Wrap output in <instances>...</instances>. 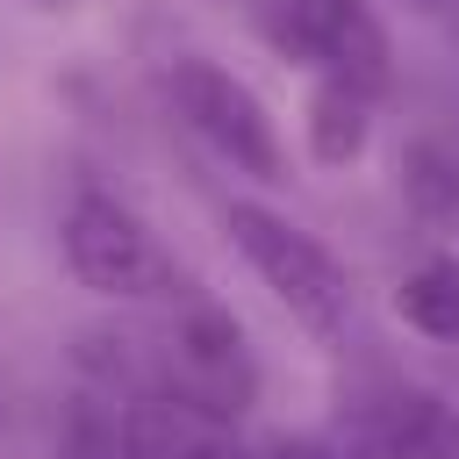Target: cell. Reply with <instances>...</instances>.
<instances>
[{"label": "cell", "instance_id": "6da1fadb", "mask_svg": "<svg viewBox=\"0 0 459 459\" xmlns=\"http://www.w3.org/2000/svg\"><path fill=\"white\" fill-rule=\"evenodd\" d=\"M57 251L65 273L100 294V301H129V308H172L194 294L186 265L172 258V244L108 186H79L57 215Z\"/></svg>", "mask_w": 459, "mask_h": 459}, {"label": "cell", "instance_id": "7a4b0ae2", "mask_svg": "<svg viewBox=\"0 0 459 459\" xmlns=\"http://www.w3.org/2000/svg\"><path fill=\"white\" fill-rule=\"evenodd\" d=\"M222 237L251 265V280L287 308V323H301L316 344H337L351 330V273L337 265V251L316 230H301L294 215H280L265 201H230Z\"/></svg>", "mask_w": 459, "mask_h": 459}, {"label": "cell", "instance_id": "3957f363", "mask_svg": "<svg viewBox=\"0 0 459 459\" xmlns=\"http://www.w3.org/2000/svg\"><path fill=\"white\" fill-rule=\"evenodd\" d=\"M165 100H172V115H179L230 172H244V179H258V186H280V179H287V143H280V129H273V115H265L258 86L237 79L230 65H215V57H201V50H179V57L165 65Z\"/></svg>", "mask_w": 459, "mask_h": 459}, {"label": "cell", "instance_id": "277c9868", "mask_svg": "<svg viewBox=\"0 0 459 459\" xmlns=\"http://www.w3.org/2000/svg\"><path fill=\"white\" fill-rule=\"evenodd\" d=\"M151 380L186 394V402H201V409H215V416H230V423L258 402V359L244 344V323L208 294L172 301L158 359H151Z\"/></svg>", "mask_w": 459, "mask_h": 459}, {"label": "cell", "instance_id": "5b68a950", "mask_svg": "<svg viewBox=\"0 0 459 459\" xmlns=\"http://www.w3.org/2000/svg\"><path fill=\"white\" fill-rule=\"evenodd\" d=\"M273 43L316 79H344L366 100L394 86V43L373 0H273Z\"/></svg>", "mask_w": 459, "mask_h": 459}, {"label": "cell", "instance_id": "8992f818", "mask_svg": "<svg viewBox=\"0 0 459 459\" xmlns=\"http://www.w3.org/2000/svg\"><path fill=\"white\" fill-rule=\"evenodd\" d=\"M115 437H122V459H244L237 445V423L143 380L115 402Z\"/></svg>", "mask_w": 459, "mask_h": 459}, {"label": "cell", "instance_id": "52a82bcc", "mask_svg": "<svg viewBox=\"0 0 459 459\" xmlns=\"http://www.w3.org/2000/svg\"><path fill=\"white\" fill-rule=\"evenodd\" d=\"M301 136H308V158L316 165L344 172L373 143V100L359 86H344V79H316L308 100H301Z\"/></svg>", "mask_w": 459, "mask_h": 459}, {"label": "cell", "instance_id": "ba28073f", "mask_svg": "<svg viewBox=\"0 0 459 459\" xmlns=\"http://www.w3.org/2000/svg\"><path fill=\"white\" fill-rule=\"evenodd\" d=\"M394 316L430 344H459V251H423L394 280Z\"/></svg>", "mask_w": 459, "mask_h": 459}, {"label": "cell", "instance_id": "9c48e42d", "mask_svg": "<svg viewBox=\"0 0 459 459\" xmlns=\"http://www.w3.org/2000/svg\"><path fill=\"white\" fill-rule=\"evenodd\" d=\"M394 179H402V201L423 230H459V151L452 143H437V136L402 143Z\"/></svg>", "mask_w": 459, "mask_h": 459}, {"label": "cell", "instance_id": "30bf717a", "mask_svg": "<svg viewBox=\"0 0 459 459\" xmlns=\"http://www.w3.org/2000/svg\"><path fill=\"white\" fill-rule=\"evenodd\" d=\"M265 459H337V452H323L316 437H280V445H265Z\"/></svg>", "mask_w": 459, "mask_h": 459}, {"label": "cell", "instance_id": "8fae6325", "mask_svg": "<svg viewBox=\"0 0 459 459\" xmlns=\"http://www.w3.org/2000/svg\"><path fill=\"white\" fill-rule=\"evenodd\" d=\"M416 14H445V7H459V0H409Z\"/></svg>", "mask_w": 459, "mask_h": 459}, {"label": "cell", "instance_id": "7c38bea8", "mask_svg": "<svg viewBox=\"0 0 459 459\" xmlns=\"http://www.w3.org/2000/svg\"><path fill=\"white\" fill-rule=\"evenodd\" d=\"M29 7H72V0H29Z\"/></svg>", "mask_w": 459, "mask_h": 459}]
</instances>
